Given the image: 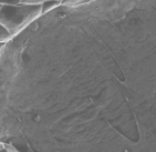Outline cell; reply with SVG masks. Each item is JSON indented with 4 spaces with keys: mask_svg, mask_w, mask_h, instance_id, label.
<instances>
[{
    "mask_svg": "<svg viewBox=\"0 0 156 152\" xmlns=\"http://www.w3.org/2000/svg\"><path fill=\"white\" fill-rule=\"evenodd\" d=\"M11 38V33L8 31V29L0 24V43H7Z\"/></svg>",
    "mask_w": 156,
    "mask_h": 152,
    "instance_id": "3957f363",
    "label": "cell"
},
{
    "mask_svg": "<svg viewBox=\"0 0 156 152\" xmlns=\"http://www.w3.org/2000/svg\"><path fill=\"white\" fill-rule=\"evenodd\" d=\"M60 1H61V2H62V0H60Z\"/></svg>",
    "mask_w": 156,
    "mask_h": 152,
    "instance_id": "52a82bcc",
    "label": "cell"
},
{
    "mask_svg": "<svg viewBox=\"0 0 156 152\" xmlns=\"http://www.w3.org/2000/svg\"><path fill=\"white\" fill-rule=\"evenodd\" d=\"M61 5V1L60 0H48V1H45V2H43L42 5H40L41 6V12L42 15L43 13H47V12L51 11V10L55 9L57 7H59Z\"/></svg>",
    "mask_w": 156,
    "mask_h": 152,
    "instance_id": "7a4b0ae2",
    "label": "cell"
},
{
    "mask_svg": "<svg viewBox=\"0 0 156 152\" xmlns=\"http://www.w3.org/2000/svg\"><path fill=\"white\" fill-rule=\"evenodd\" d=\"M5 45H6V43H0V54H1V50H2V48Z\"/></svg>",
    "mask_w": 156,
    "mask_h": 152,
    "instance_id": "8992f818",
    "label": "cell"
},
{
    "mask_svg": "<svg viewBox=\"0 0 156 152\" xmlns=\"http://www.w3.org/2000/svg\"><path fill=\"white\" fill-rule=\"evenodd\" d=\"M45 1L48 0H21L22 3H28V5H42Z\"/></svg>",
    "mask_w": 156,
    "mask_h": 152,
    "instance_id": "5b68a950",
    "label": "cell"
},
{
    "mask_svg": "<svg viewBox=\"0 0 156 152\" xmlns=\"http://www.w3.org/2000/svg\"><path fill=\"white\" fill-rule=\"evenodd\" d=\"M42 15L40 5L19 3L0 6V24L8 29L12 37L20 33Z\"/></svg>",
    "mask_w": 156,
    "mask_h": 152,
    "instance_id": "6da1fadb",
    "label": "cell"
},
{
    "mask_svg": "<svg viewBox=\"0 0 156 152\" xmlns=\"http://www.w3.org/2000/svg\"><path fill=\"white\" fill-rule=\"evenodd\" d=\"M21 3V0H0V6H12V5H19Z\"/></svg>",
    "mask_w": 156,
    "mask_h": 152,
    "instance_id": "277c9868",
    "label": "cell"
}]
</instances>
